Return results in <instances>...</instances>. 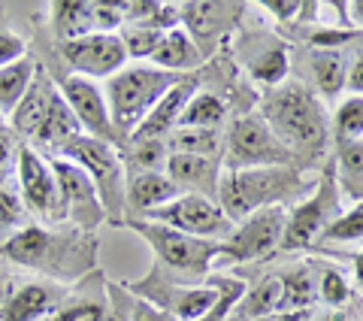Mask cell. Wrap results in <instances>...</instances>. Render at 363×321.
I'll return each mask as SVG.
<instances>
[{"mask_svg": "<svg viewBox=\"0 0 363 321\" xmlns=\"http://www.w3.org/2000/svg\"><path fill=\"white\" fill-rule=\"evenodd\" d=\"M55 97H58V85L52 82L45 70H37L33 85L28 88V94L21 97L16 112L9 116V124H13V131L21 136V143H30L33 136H37L40 124L45 121V116H49Z\"/></svg>", "mask_w": 363, "mask_h": 321, "instance_id": "18", "label": "cell"}, {"mask_svg": "<svg viewBox=\"0 0 363 321\" xmlns=\"http://www.w3.org/2000/svg\"><path fill=\"white\" fill-rule=\"evenodd\" d=\"M130 294L149 300L152 306L164 309L176 321H200L209 315V309L218 300V285L212 279L200 282V285H188V282H179L173 276H167L164 270H152L145 279L140 282H128L124 285Z\"/></svg>", "mask_w": 363, "mask_h": 321, "instance_id": "8", "label": "cell"}, {"mask_svg": "<svg viewBox=\"0 0 363 321\" xmlns=\"http://www.w3.org/2000/svg\"><path fill=\"white\" fill-rule=\"evenodd\" d=\"M182 76L167 73L155 64H128L121 70L106 79V100L112 112V124L121 140H130L133 131L145 121V116L157 107L169 88L179 82Z\"/></svg>", "mask_w": 363, "mask_h": 321, "instance_id": "4", "label": "cell"}, {"mask_svg": "<svg viewBox=\"0 0 363 321\" xmlns=\"http://www.w3.org/2000/svg\"><path fill=\"white\" fill-rule=\"evenodd\" d=\"M143 222H157L167 224L179 234L197 236V239H212V243H224L233 234V222L224 215L215 197H203V194H176L169 203L157 206Z\"/></svg>", "mask_w": 363, "mask_h": 321, "instance_id": "9", "label": "cell"}, {"mask_svg": "<svg viewBox=\"0 0 363 321\" xmlns=\"http://www.w3.org/2000/svg\"><path fill=\"white\" fill-rule=\"evenodd\" d=\"M58 158L73 160V164H79L85 170L88 179L94 182V188L100 194L106 219L112 224H121L124 212H128V167H124L118 146L94 140V136H79V140L67 146Z\"/></svg>", "mask_w": 363, "mask_h": 321, "instance_id": "6", "label": "cell"}, {"mask_svg": "<svg viewBox=\"0 0 363 321\" xmlns=\"http://www.w3.org/2000/svg\"><path fill=\"white\" fill-rule=\"evenodd\" d=\"M339 215H342V194L336 185L333 160L324 167L321 179L306 197L288 210V224H285V239H281V251H297V249H312L321 243L327 227H330Z\"/></svg>", "mask_w": 363, "mask_h": 321, "instance_id": "7", "label": "cell"}, {"mask_svg": "<svg viewBox=\"0 0 363 321\" xmlns=\"http://www.w3.org/2000/svg\"><path fill=\"white\" fill-rule=\"evenodd\" d=\"M354 282L363 288V249H357V255H354Z\"/></svg>", "mask_w": 363, "mask_h": 321, "instance_id": "44", "label": "cell"}, {"mask_svg": "<svg viewBox=\"0 0 363 321\" xmlns=\"http://www.w3.org/2000/svg\"><path fill=\"white\" fill-rule=\"evenodd\" d=\"M16 152H13V143H9L6 134H0V182L13 176V164H16Z\"/></svg>", "mask_w": 363, "mask_h": 321, "instance_id": "42", "label": "cell"}, {"mask_svg": "<svg viewBox=\"0 0 363 321\" xmlns=\"http://www.w3.org/2000/svg\"><path fill=\"white\" fill-rule=\"evenodd\" d=\"M339 9L345 13V21L354 28H363V0H351V4H339Z\"/></svg>", "mask_w": 363, "mask_h": 321, "instance_id": "43", "label": "cell"}, {"mask_svg": "<svg viewBox=\"0 0 363 321\" xmlns=\"http://www.w3.org/2000/svg\"><path fill=\"white\" fill-rule=\"evenodd\" d=\"M288 52L285 45H264L252 61H248V70H252V76L257 79L260 85H269V88H279L285 85V76H288Z\"/></svg>", "mask_w": 363, "mask_h": 321, "instance_id": "31", "label": "cell"}, {"mask_svg": "<svg viewBox=\"0 0 363 321\" xmlns=\"http://www.w3.org/2000/svg\"><path fill=\"white\" fill-rule=\"evenodd\" d=\"M330 131H333L336 146L363 140V94H345L336 103Z\"/></svg>", "mask_w": 363, "mask_h": 321, "instance_id": "30", "label": "cell"}, {"mask_svg": "<svg viewBox=\"0 0 363 321\" xmlns=\"http://www.w3.org/2000/svg\"><path fill=\"white\" fill-rule=\"evenodd\" d=\"M212 282L218 285V300H215V306L209 309V315L200 318V321H230L233 309L240 306V300H242L245 291H248L245 282L236 279V276H215Z\"/></svg>", "mask_w": 363, "mask_h": 321, "instance_id": "35", "label": "cell"}, {"mask_svg": "<svg viewBox=\"0 0 363 321\" xmlns=\"http://www.w3.org/2000/svg\"><path fill=\"white\" fill-rule=\"evenodd\" d=\"M4 128H6V119H4V116H0V134H4Z\"/></svg>", "mask_w": 363, "mask_h": 321, "instance_id": "45", "label": "cell"}, {"mask_svg": "<svg viewBox=\"0 0 363 321\" xmlns=\"http://www.w3.org/2000/svg\"><path fill=\"white\" fill-rule=\"evenodd\" d=\"M345 88H348V94H363V52H357L354 61L348 64Z\"/></svg>", "mask_w": 363, "mask_h": 321, "instance_id": "41", "label": "cell"}, {"mask_svg": "<svg viewBox=\"0 0 363 321\" xmlns=\"http://www.w3.org/2000/svg\"><path fill=\"white\" fill-rule=\"evenodd\" d=\"M121 158L130 173H164L169 148L167 140H128V152H121Z\"/></svg>", "mask_w": 363, "mask_h": 321, "instance_id": "29", "label": "cell"}, {"mask_svg": "<svg viewBox=\"0 0 363 321\" xmlns=\"http://www.w3.org/2000/svg\"><path fill=\"white\" fill-rule=\"evenodd\" d=\"M324 239H330V243H357V239H363V203H354L348 212L339 215L327 227Z\"/></svg>", "mask_w": 363, "mask_h": 321, "instance_id": "36", "label": "cell"}, {"mask_svg": "<svg viewBox=\"0 0 363 321\" xmlns=\"http://www.w3.org/2000/svg\"><path fill=\"white\" fill-rule=\"evenodd\" d=\"M164 173L179 188V194H203V197H218L221 164L218 158H197V155H169Z\"/></svg>", "mask_w": 363, "mask_h": 321, "instance_id": "16", "label": "cell"}, {"mask_svg": "<svg viewBox=\"0 0 363 321\" xmlns=\"http://www.w3.org/2000/svg\"><path fill=\"white\" fill-rule=\"evenodd\" d=\"M312 76L318 85V94L333 100L339 97V91L345 88V76H348V61L339 49H315L312 52Z\"/></svg>", "mask_w": 363, "mask_h": 321, "instance_id": "25", "label": "cell"}, {"mask_svg": "<svg viewBox=\"0 0 363 321\" xmlns=\"http://www.w3.org/2000/svg\"><path fill=\"white\" fill-rule=\"evenodd\" d=\"M37 70H40L37 61H30V58H21L0 70V116L4 119H9L16 112L21 97L28 94V88L37 79Z\"/></svg>", "mask_w": 363, "mask_h": 321, "instance_id": "26", "label": "cell"}, {"mask_svg": "<svg viewBox=\"0 0 363 321\" xmlns=\"http://www.w3.org/2000/svg\"><path fill=\"white\" fill-rule=\"evenodd\" d=\"M28 206L25 200H21L18 194V185L13 182V176L0 182V231H9V236H13L16 231H21V227H28Z\"/></svg>", "mask_w": 363, "mask_h": 321, "instance_id": "33", "label": "cell"}, {"mask_svg": "<svg viewBox=\"0 0 363 321\" xmlns=\"http://www.w3.org/2000/svg\"><path fill=\"white\" fill-rule=\"evenodd\" d=\"M267 9V13H272V18L279 21H291V18H300V13L306 9V4H300V0H267V4H260Z\"/></svg>", "mask_w": 363, "mask_h": 321, "instance_id": "40", "label": "cell"}, {"mask_svg": "<svg viewBox=\"0 0 363 321\" xmlns=\"http://www.w3.org/2000/svg\"><path fill=\"white\" fill-rule=\"evenodd\" d=\"M333 173H336L339 194L351 203H363V140L336 146Z\"/></svg>", "mask_w": 363, "mask_h": 321, "instance_id": "22", "label": "cell"}, {"mask_svg": "<svg viewBox=\"0 0 363 321\" xmlns=\"http://www.w3.org/2000/svg\"><path fill=\"white\" fill-rule=\"evenodd\" d=\"M61 288L52 282H28L9 297L0 321H45L61 303Z\"/></svg>", "mask_w": 363, "mask_h": 321, "instance_id": "19", "label": "cell"}, {"mask_svg": "<svg viewBox=\"0 0 363 321\" xmlns=\"http://www.w3.org/2000/svg\"><path fill=\"white\" fill-rule=\"evenodd\" d=\"M227 119V107L212 91H194L185 112L179 119V128H200V131H218V124Z\"/></svg>", "mask_w": 363, "mask_h": 321, "instance_id": "28", "label": "cell"}, {"mask_svg": "<svg viewBox=\"0 0 363 321\" xmlns=\"http://www.w3.org/2000/svg\"><path fill=\"white\" fill-rule=\"evenodd\" d=\"M281 279V306L279 312H306L318 300V276L309 263L279 273Z\"/></svg>", "mask_w": 363, "mask_h": 321, "instance_id": "24", "label": "cell"}, {"mask_svg": "<svg viewBox=\"0 0 363 321\" xmlns=\"http://www.w3.org/2000/svg\"><path fill=\"white\" fill-rule=\"evenodd\" d=\"M149 64L161 67V70H167V73H176V76L194 73L203 64V52H200L197 40L185 31V25H182V28H173V31L164 33V40H161V45H157V52L152 55Z\"/></svg>", "mask_w": 363, "mask_h": 321, "instance_id": "21", "label": "cell"}, {"mask_svg": "<svg viewBox=\"0 0 363 321\" xmlns=\"http://www.w3.org/2000/svg\"><path fill=\"white\" fill-rule=\"evenodd\" d=\"M194 91H197L194 79L182 76L179 82L157 100V107L145 116V121L140 124V128L133 131L130 140H167V136L179 128V119H182V112H185L188 100L194 97Z\"/></svg>", "mask_w": 363, "mask_h": 321, "instance_id": "17", "label": "cell"}, {"mask_svg": "<svg viewBox=\"0 0 363 321\" xmlns=\"http://www.w3.org/2000/svg\"><path fill=\"white\" fill-rule=\"evenodd\" d=\"M104 318H106V309L100 303L76 300V303H61L45 321H104Z\"/></svg>", "mask_w": 363, "mask_h": 321, "instance_id": "38", "label": "cell"}, {"mask_svg": "<svg viewBox=\"0 0 363 321\" xmlns=\"http://www.w3.org/2000/svg\"><path fill=\"white\" fill-rule=\"evenodd\" d=\"M4 258L21 267H30L52 279H76L94 267V239H85V231L61 234L49 224L30 222L21 227L4 246Z\"/></svg>", "mask_w": 363, "mask_h": 321, "instance_id": "2", "label": "cell"}, {"mask_svg": "<svg viewBox=\"0 0 363 321\" xmlns=\"http://www.w3.org/2000/svg\"><path fill=\"white\" fill-rule=\"evenodd\" d=\"M285 224H288L285 206H272V210H260L248 215L240 224H233V234L221 243V261L245 263V261L269 258L272 251L281 249Z\"/></svg>", "mask_w": 363, "mask_h": 321, "instance_id": "12", "label": "cell"}, {"mask_svg": "<svg viewBox=\"0 0 363 321\" xmlns=\"http://www.w3.org/2000/svg\"><path fill=\"white\" fill-rule=\"evenodd\" d=\"M49 18H52V31L61 40V45L85 37V33H94V4L61 0V4H52Z\"/></svg>", "mask_w": 363, "mask_h": 321, "instance_id": "23", "label": "cell"}, {"mask_svg": "<svg viewBox=\"0 0 363 321\" xmlns=\"http://www.w3.org/2000/svg\"><path fill=\"white\" fill-rule=\"evenodd\" d=\"M306 194V179L294 164H269V167H245L224 170L218 182V206L233 224L248 215L272 206H297Z\"/></svg>", "mask_w": 363, "mask_h": 321, "instance_id": "1", "label": "cell"}, {"mask_svg": "<svg viewBox=\"0 0 363 321\" xmlns=\"http://www.w3.org/2000/svg\"><path fill=\"white\" fill-rule=\"evenodd\" d=\"M164 40V31H155L149 25H124L121 28V43L124 52L133 64H149L152 55L157 52V45Z\"/></svg>", "mask_w": 363, "mask_h": 321, "instance_id": "32", "label": "cell"}, {"mask_svg": "<svg viewBox=\"0 0 363 321\" xmlns=\"http://www.w3.org/2000/svg\"><path fill=\"white\" fill-rule=\"evenodd\" d=\"M0 234H4V231H0Z\"/></svg>", "mask_w": 363, "mask_h": 321, "instance_id": "46", "label": "cell"}, {"mask_svg": "<svg viewBox=\"0 0 363 321\" xmlns=\"http://www.w3.org/2000/svg\"><path fill=\"white\" fill-rule=\"evenodd\" d=\"M169 155H197V158H218L224 148L221 131H200V128H176L167 136Z\"/></svg>", "mask_w": 363, "mask_h": 321, "instance_id": "27", "label": "cell"}, {"mask_svg": "<svg viewBox=\"0 0 363 321\" xmlns=\"http://www.w3.org/2000/svg\"><path fill=\"white\" fill-rule=\"evenodd\" d=\"M16 185H18L21 200L28 206V212L40 224L64 222L58 182H55L49 155H43L30 143H18L16 148Z\"/></svg>", "mask_w": 363, "mask_h": 321, "instance_id": "10", "label": "cell"}, {"mask_svg": "<svg viewBox=\"0 0 363 321\" xmlns=\"http://www.w3.org/2000/svg\"><path fill=\"white\" fill-rule=\"evenodd\" d=\"M318 300L333 306V309H342L348 300H351V282L345 279L342 270L330 267V263H324V267H318Z\"/></svg>", "mask_w": 363, "mask_h": 321, "instance_id": "34", "label": "cell"}, {"mask_svg": "<svg viewBox=\"0 0 363 321\" xmlns=\"http://www.w3.org/2000/svg\"><path fill=\"white\" fill-rule=\"evenodd\" d=\"M227 170L245 167H269V164H294V155L279 143V136L264 121V116H240L230 124L224 140Z\"/></svg>", "mask_w": 363, "mask_h": 321, "instance_id": "11", "label": "cell"}, {"mask_svg": "<svg viewBox=\"0 0 363 321\" xmlns=\"http://www.w3.org/2000/svg\"><path fill=\"white\" fill-rule=\"evenodd\" d=\"M55 182H58V197H61V210L64 219H70L79 231L91 234L94 227L106 219V210L100 203V194L94 188V182L88 179V173L79 164L58 155H49Z\"/></svg>", "mask_w": 363, "mask_h": 321, "instance_id": "13", "label": "cell"}, {"mask_svg": "<svg viewBox=\"0 0 363 321\" xmlns=\"http://www.w3.org/2000/svg\"><path fill=\"white\" fill-rule=\"evenodd\" d=\"M133 231L152 246L157 263L167 276L182 279L188 285L206 282V273L215 261H221V243L212 239H197L188 234H179L157 222H130Z\"/></svg>", "mask_w": 363, "mask_h": 321, "instance_id": "5", "label": "cell"}, {"mask_svg": "<svg viewBox=\"0 0 363 321\" xmlns=\"http://www.w3.org/2000/svg\"><path fill=\"white\" fill-rule=\"evenodd\" d=\"M28 58V43L16 31H0V70L9 64Z\"/></svg>", "mask_w": 363, "mask_h": 321, "instance_id": "39", "label": "cell"}, {"mask_svg": "<svg viewBox=\"0 0 363 321\" xmlns=\"http://www.w3.org/2000/svg\"><path fill=\"white\" fill-rule=\"evenodd\" d=\"M179 194V188L169 182L167 173H130L128 176V212L130 222L149 219L157 206L169 203Z\"/></svg>", "mask_w": 363, "mask_h": 321, "instance_id": "20", "label": "cell"}, {"mask_svg": "<svg viewBox=\"0 0 363 321\" xmlns=\"http://www.w3.org/2000/svg\"><path fill=\"white\" fill-rule=\"evenodd\" d=\"M118 291H121V303H124V312H128V321H176L169 312H164V309H157L149 300H143V297L130 294L124 285H118Z\"/></svg>", "mask_w": 363, "mask_h": 321, "instance_id": "37", "label": "cell"}, {"mask_svg": "<svg viewBox=\"0 0 363 321\" xmlns=\"http://www.w3.org/2000/svg\"><path fill=\"white\" fill-rule=\"evenodd\" d=\"M61 55L70 64V70L88 79H112L121 67H128V52H124L121 33H85L73 43L61 45Z\"/></svg>", "mask_w": 363, "mask_h": 321, "instance_id": "15", "label": "cell"}, {"mask_svg": "<svg viewBox=\"0 0 363 321\" xmlns=\"http://www.w3.org/2000/svg\"><path fill=\"white\" fill-rule=\"evenodd\" d=\"M264 121L294 158H312L327 146V119L321 103L303 85H279L264 100Z\"/></svg>", "mask_w": 363, "mask_h": 321, "instance_id": "3", "label": "cell"}, {"mask_svg": "<svg viewBox=\"0 0 363 321\" xmlns=\"http://www.w3.org/2000/svg\"><path fill=\"white\" fill-rule=\"evenodd\" d=\"M61 97L67 100V107L76 116L79 128L85 136H94V140H104L118 146L121 136L112 124V112H109V100H106V88L97 82V79L70 73L61 82Z\"/></svg>", "mask_w": 363, "mask_h": 321, "instance_id": "14", "label": "cell"}]
</instances>
